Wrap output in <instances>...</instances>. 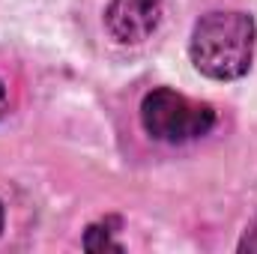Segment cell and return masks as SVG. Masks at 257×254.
Masks as SVG:
<instances>
[{
    "label": "cell",
    "instance_id": "5b68a950",
    "mask_svg": "<svg viewBox=\"0 0 257 254\" xmlns=\"http://www.w3.org/2000/svg\"><path fill=\"white\" fill-rule=\"evenodd\" d=\"M239 251L242 254H257V215H254V221L245 227L242 239H239Z\"/></svg>",
    "mask_w": 257,
    "mask_h": 254
},
{
    "label": "cell",
    "instance_id": "7a4b0ae2",
    "mask_svg": "<svg viewBox=\"0 0 257 254\" xmlns=\"http://www.w3.org/2000/svg\"><path fill=\"white\" fill-rule=\"evenodd\" d=\"M141 126L153 141L162 144H189L215 126L212 105L177 93L171 87H156L141 102Z\"/></svg>",
    "mask_w": 257,
    "mask_h": 254
},
{
    "label": "cell",
    "instance_id": "3957f363",
    "mask_svg": "<svg viewBox=\"0 0 257 254\" xmlns=\"http://www.w3.org/2000/svg\"><path fill=\"white\" fill-rule=\"evenodd\" d=\"M165 18V0H111L105 6V30L120 45L147 42Z\"/></svg>",
    "mask_w": 257,
    "mask_h": 254
},
{
    "label": "cell",
    "instance_id": "8992f818",
    "mask_svg": "<svg viewBox=\"0 0 257 254\" xmlns=\"http://www.w3.org/2000/svg\"><path fill=\"white\" fill-rule=\"evenodd\" d=\"M6 114V87H3V81H0V117Z\"/></svg>",
    "mask_w": 257,
    "mask_h": 254
},
{
    "label": "cell",
    "instance_id": "277c9868",
    "mask_svg": "<svg viewBox=\"0 0 257 254\" xmlns=\"http://www.w3.org/2000/svg\"><path fill=\"white\" fill-rule=\"evenodd\" d=\"M84 248L87 251H123V242L114 239V221L90 224L84 233Z\"/></svg>",
    "mask_w": 257,
    "mask_h": 254
},
{
    "label": "cell",
    "instance_id": "6da1fadb",
    "mask_svg": "<svg viewBox=\"0 0 257 254\" xmlns=\"http://www.w3.org/2000/svg\"><path fill=\"white\" fill-rule=\"evenodd\" d=\"M257 24L248 12L215 9L194 21L189 57L203 78L236 81L254 63Z\"/></svg>",
    "mask_w": 257,
    "mask_h": 254
},
{
    "label": "cell",
    "instance_id": "52a82bcc",
    "mask_svg": "<svg viewBox=\"0 0 257 254\" xmlns=\"http://www.w3.org/2000/svg\"><path fill=\"white\" fill-rule=\"evenodd\" d=\"M0 233H3V203H0Z\"/></svg>",
    "mask_w": 257,
    "mask_h": 254
}]
</instances>
